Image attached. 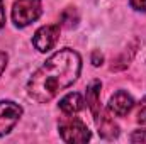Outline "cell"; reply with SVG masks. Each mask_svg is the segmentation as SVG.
<instances>
[{
    "label": "cell",
    "mask_w": 146,
    "mask_h": 144,
    "mask_svg": "<svg viewBox=\"0 0 146 144\" xmlns=\"http://www.w3.org/2000/svg\"><path fill=\"white\" fill-rule=\"evenodd\" d=\"M5 66H7V54L0 53V76H2V73L5 70Z\"/></svg>",
    "instance_id": "obj_15"
},
{
    "label": "cell",
    "mask_w": 146,
    "mask_h": 144,
    "mask_svg": "<svg viewBox=\"0 0 146 144\" xmlns=\"http://www.w3.org/2000/svg\"><path fill=\"white\" fill-rule=\"evenodd\" d=\"M60 108H61L66 115L78 114V112L83 108V98H82V95H80V93H68L65 98H61Z\"/></svg>",
    "instance_id": "obj_9"
},
{
    "label": "cell",
    "mask_w": 146,
    "mask_h": 144,
    "mask_svg": "<svg viewBox=\"0 0 146 144\" xmlns=\"http://www.w3.org/2000/svg\"><path fill=\"white\" fill-rule=\"evenodd\" d=\"M131 143H146V129H138L131 134Z\"/></svg>",
    "instance_id": "obj_11"
},
{
    "label": "cell",
    "mask_w": 146,
    "mask_h": 144,
    "mask_svg": "<svg viewBox=\"0 0 146 144\" xmlns=\"http://www.w3.org/2000/svg\"><path fill=\"white\" fill-rule=\"evenodd\" d=\"M60 39V26L58 24H49V26H42L36 31V34L33 37V44L37 51L46 53L49 51Z\"/></svg>",
    "instance_id": "obj_5"
},
{
    "label": "cell",
    "mask_w": 146,
    "mask_h": 144,
    "mask_svg": "<svg viewBox=\"0 0 146 144\" xmlns=\"http://www.w3.org/2000/svg\"><path fill=\"white\" fill-rule=\"evenodd\" d=\"M41 0H15L12 7V20L17 27H26L41 15Z\"/></svg>",
    "instance_id": "obj_2"
},
{
    "label": "cell",
    "mask_w": 146,
    "mask_h": 144,
    "mask_svg": "<svg viewBox=\"0 0 146 144\" xmlns=\"http://www.w3.org/2000/svg\"><path fill=\"white\" fill-rule=\"evenodd\" d=\"M61 26L66 27V29H73L78 26V12L76 9L73 7H68L61 12Z\"/></svg>",
    "instance_id": "obj_10"
},
{
    "label": "cell",
    "mask_w": 146,
    "mask_h": 144,
    "mask_svg": "<svg viewBox=\"0 0 146 144\" xmlns=\"http://www.w3.org/2000/svg\"><path fill=\"white\" fill-rule=\"evenodd\" d=\"M5 26V10H3V0H0V29Z\"/></svg>",
    "instance_id": "obj_16"
},
{
    "label": "cell",
    "mask_w": 146,
    "mask_h": 144,
    "mask_svg": "<svg viewBox=\"0 0 146 144\" xmlns=\"http://www.w3.org/2000/svg\"><path fill=\"white\" fill-rule=\"evenodd\" d=\"M82 70L80 54L73 49L54 53L27 81V93L39 104L53 100L61 90L76 81Z\"/></svg>",
    "instance_id": "obj_1"
},
{
    "label": "cell",
    "mask_w": 146,
    "mask_h": 144,
    "mask_svg": "<svg viewBox=\"0 0 146 144\" xmlns=\"http://www.w3.org/2000/svg\"><path fill=\"white\" fill-rule=\"evenodd\" d=\"M22 115V107L10 102L0 100V136L9 134Z\"/></svg>",
    "instance_id": "obj_4"
},
{
    "label": "cell",
    "mask_w": 146,
    "mask_h": 144,
    "mask_svg": "<svg viewBox=\"0 0 146 144\" xmlns=\"http://www.w3.org/2000/svg\"><path fill=\"white\" fill-rule=\"evenodd\" d=\"M102 61H104L102 53H100V51H94V53H92V63H94V66H100Z\"/></svg>",
    "instance_id": "obj_13"
},
{
    "label": "cell",
    "mask_w": 146,
    "mask_h": 144,
    "mask_svg": "<svg viewBox=\"0 0 146 144\" xmlns=\"http://www.w3.org/2000/svg\"><path fill=\"white\" fill-rule=\"evenodd\" d=\"M138 122L139 124H146V97L139 104V110H138Z\"/></svg>",
    "instance_id": "obj_12"
},
{
    "label": "cell",
    "mask_w": 146,
    "mask_h": 144,
    "mask_svg": "<svg viewBox=\"0 0 146 144\" xmlns=\"http://www.w3.org/2000/svg\"><path fill=\"white\" fill-rule=\"evenodd\" d=\"M129 3L136 10H146V0H129Z\"/></svg>",
    "instance_id": "obj_14"
},
{
    "label": "cell",
    "mask_w": 146,
    "mask_h": 144,
    "mask_svg": "<svg viewBox=\"0 0 146 144\" xmlns=\"http://www.w3.org/2000/svg\"><path fill=\"white\" fill-rule=\"evenodd\" d=\"M133 105H134L133 97H131L129 93L122 92V90L117 92V93H114V95L110 97V100H109V110L114 114V115H117V117L127 115L129 110L133 108Z\"/></svg>",
    "instance_id": "obj_6"
},
{
    "label": "cell",
    "mask_w": 146,
    "mask_h": 144,
    "mask_svg": "<svg viewBox=\"0 0 146 144\" xmlns=\"http://www.w3.org/2000/svg\"><path fill=\"white\" fill-rule=\"evenodd\" d=\"M99 124V136L104 139H115L119 136V126L110 119L107 114H102L95 119Z\"/></svg>",
    "instance_id": "obj_8"
},
{
    "label": "cell",
    "mask_w": 146,
    "mask_h": 144,
    "mask_svg": "<svg viewBox=\"0 0 146 144\" xmlns=\"http://www.w3.org/2000/svg\"><path fill=\"white\" fill-rule=\"evenodd\" d=\"M60 134L65 143H87L92 134L88 127L78 119H66L60 124Z\"/></svg>",
    "instance_id": "obj_3"
},
{
    "label": "cell",
    "mask_w": 146,
    "mask_h": 144,
    "mask_svg": "<svg viewBox=\"0 0 146 144\" xmlns=\"http://www.w3.org/2000/svg\"><path fill=\"white\" fill-rule=\"evenodd\" d=\"M100 88H102V83L99 80H94L87 87V105L95 119L100 115Z\"/></svg>",
    "instance_id": "obj_7"
}]
</instances>
